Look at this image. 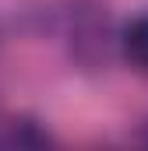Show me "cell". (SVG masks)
I'll use <instances>...</instances> for the list:
<instances>
[{
    "mask_svg": "<svg viewBox=\"0 0 148 151\" xmlns=\"http://www.w3.org/2000/svg\"><path fill=\"white\" fill-rule=\"evenodd\" d=\"M120 46H123V56L134 70L148 74V14H138L127 21L123 35H120Z\"/></svg>",
    "mask_w": 148,
    "mask_h": 151,
    "instance_id": "cell-1",
    "label": "cell"
}]
</instances>
